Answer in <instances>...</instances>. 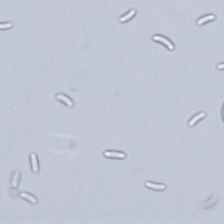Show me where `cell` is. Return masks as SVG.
Wrapping results in <instances>:
<instances>
[{"instance_id": "cell-1", "label": "cell", "mask_w": 224, "mask_h": 224, "mask_svg": "<svg viewBox=\"0 0 224 224\" xmlns=\"http://www.w3.org/2000/svg\"><path fill=\"white\" fill-rule=\"evenodd\" d=\"M30 159H31V166H32L33 172L34 173H37L40 170V166H39V162L38 159L35 153H31L30 154Z\"/></svg>"}, {"instance_id": "cell-2", "label": "cell", "mask_w": 224, "mask_h": 224, "mask_svg": "<svg viewBox=\"0 0 224 224\" xmlns=\"http://www.w3.org/2000/svg\"><path fill=\"white\" fill-rule=\"evenodd\" d=\"M56 100H58V101H60V102H64V104H66V105H67L68 107H69V108L73 107V105H74L73 101H72L70 98H69L67 96L63 95V94H59V95H57V96H56Z\"/></svg>"}, {"instance_id": "cell-3", "label": "cell", "mask_w": 224, "mask_h": 224, "mask_svg": "<svg viewBox=\"0 0 224 224\" xmlns=\"http://www.w3.org/2000/svg\"><path fill=\"white\" fill-rule=\"evenodd\" d=\"M153 40H157V41H159L161 43L164 44L165 46H167L169 49L171 50H173L174 49V46L172 45V43H171L170 40H168L167 39L163 38V37H161V36H154L153 37Z\"/></svg>"}, {"instance_id": "cell-4", "label": "cell", "mask_w": 224, "mask_h": 224, "mask_svg": "<svg viewBox=\"0 0 224 224\" xmlns=\"http://www.w3.org/2000/svg\"><path fill=\"white\" fill-rule=\"evenodd\" d=\"M20 197H21L22 199H24V200H26V201L31 202L32 204H36L37 201H38L37 199H36L34 196H33L32 194L27 193H20Z\"/></svg>"}, {"instance_id": "cell-5", "label": "cell", "mask_w": 224, "mask_h": 224, "mask_svg": "<svg viewBox=\"0 0 224 224\" xmlns=\"http://www.w3.org/2000/svg\"><path fill=\"white\" fill-rule=\"evenodd\" d=\"M104 155L107 158H118V159H124L126 155L121 152H106Z\"/></svg>"}, {"instance_id": "cell-6", "label": "cell", "mask_w": 224, "mask_h": 224, "mask_svg": "<svg viewBox=\"0 0 224 224\" xmlns=\"http://www.w3.org/2000/svg\"><path fill=\"white\" fill-rule=\"evenodd\" d=\"M19 178H20V172L18 170H17L16 172L13 173V181H12L13 188H17L18 187V182H19Z\"/></svg>"}, {"instance_id": "cell-7", "label": "cell", "mask_w": 224, "mask_h": 224, "mask_svg": "<svg viewBox=\"0 0 224 224\" xmlns=\"http://www.w3.org/2000/svg\"><path fill=\"white\" fill-rule=\"evenodd\" d=\"M146 186L149 188L155 189V190H163L165 189V186L164 185H161V184H153L150 182H147Z\"/></svg>"}, {"instance_id": "cell-8", "label": "cell", "mask_w": 224, "mask_h": 224, "mask_svg": "<svg viewBox=\"0 0 224 224\" xmlns=\"http://www.w3.org/2000/svg\"><path fill=\"white\" fill-rule=\"evenodd\" d=\"M205 116V113H200V114H199V115H197L195 117H193L192 120L190 121V123H189V125H191L192 126L196 122H198L200 119H201L202 117H204Z\"/></svg>"}, {"instance_id": "cell-9", "label": "cell", "mask_w": 224, "mask_h": 224, "mask_svg": "<svg viewBox=\"0 0 224 224\" xmlns=\"http://www.w3.org/2000/svg\"><path fill=\"white\" fill-rule=\"evenodd\" d=\"M214 16H213V15H209V16L204 17V18H202L199 19L197 23H198V25H202V24H204L205 22L209 21V20H212V19H214Z\"/></svg>"}, {"instance_id": "cell-10", "label": "cell", "mask_w": 224, "mask_h": 224, "mask_svg": "<svg viewBox=\"0 0 224 224\" xmlns=\"http://www.w3.org/2000/svg\"><path fill=\"white\" fill-rule=\"evenodd\" d=\"M135 10H132L129 13H128L126 16H124V17H122V18H120V21L121 22H124V21H126V20H128V19H129V18H131L132 17L134 16L135 15Z\"/></svg>"}, {"instance_id": "cell-11", "label": "cell", "mask_w": 224, "mask_h": 224, "mask_svg": "<svg viewBox=\"0 0 224 224\" xmlns=\"http://www.w3.org/2000/svg\"><path fill=\"white\" fill-rule=\"evenodd\" d=\"M13 26V24L7 23V24H0V29H7Z\"/></svg>"}, {"instance_id": "cell-12", "label": "cell", "mask_w": 224, "mask_h": 224, "mask_svg": "<svg viewBox=\"0 0 224 224\" xmlns=\"http://www.w3.org/2000/svg\"><path fill=\"white\" fill-rule=\"evenodd\" d=\"M218 68H224V64H220L219 66H218Z\"/></svg>"}, {"instance_id": "cell-13", "label": "cell", "mask_w": 224, "mask_h": 224, "mask_svg": "<svg viewBox=\"0 0 224 224\" xmlns=\"http://www.w3.org/2000/svg\"><path fill=\"white\" fill-rule=\"evenodd\" d=\"M223 116H224V114H223Z\"/></svg>"}]
</instances>
